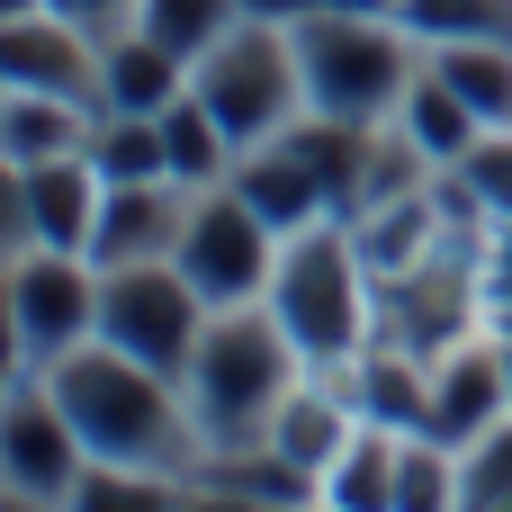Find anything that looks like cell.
<instances>
[{
	"instance_id": "cell-1",
	"label": "cell",
	"mask_w": 512,
	"mask_h": 512,
	"mask_svg": "<svg viewBox=\"0 0 512 512\" xmlns=\"http://www.w3.org/2000/svg\"><path fill=\"white\" fill-rule=\"evenodd\" d=\"M45 387H54V405L72 414V432L90 441V459H108V468H162V477H198V423H189V396H180V378H162V369H144L135 351H117V342H72L54 369H36Z\"/></svg>"
},
{
	"instance_id": "cell-2",
	"label": "cell",
	"mask_w": 512,
	"mask_h": 512,
	"mask_svg": "<svg viewBox=\"0 0 512 512\" xmlns=\"http://www.w3.org/2000/svg\"><path fill=\"white\" fill-rule=\"evenodd\" d=\"M297 378H306V351L288 342V324L270 306H216L180 369L198 450H261Z\"/></svg>"
},
{
	"instance_id": "cell-3",
	"label": "cell",
	"mask_w": 512,
	"mask_h": 512,
	"mask_svg": "<svg viewBox=\"0 0 512 512\" xmlns=\"http://www.w3.org/2000/svg\"><path fill=\"white\" fill-rule=\"evenodd\" d=\"M261 306L288 324V342L306 351V369H351L378 342V270H369L351 216H324V225L288 234Z\"/></svg>"
},
{
	"instance_id": "cell-4",
	"label": "cell",
	"mask_w": 512,
	"mask_h": 512,
	"mask_svg": "<svg viewBox=\"0 0 512 512\" xmlns=\"http://www.w3.org/2000/svg\"><path fill=\"white\" fill-rule=\"evenodd\" d=\"M288 27H297V63H306V99L324 117H351V126H396L405 90L432 63V45L405 18H378V9L306 0V9H288Z\"/></svg>"
},
{
	"instance_id": "cell-5",
	"label": "cell",
	"mask_w": 512,
	"mask_h": 512,
	"mask_svg": "<svg viewBox=\"0 0 512 512\" xmlns=\"http://www.w3.org/2000/svg\"><path fill=\"white\" fill-rule=\"evenodd\" d=\"M189 99L234 135V153L279 144L315 99H306V63H297V27L288 9H243L198 63H189Z\"/></svg>"
},
{
	"instance_id": "cell-6",
	"label": "cell",
	"mask_w": 512,
	"mask_h": 512,
	"mask_svg": "<svg viewBox=\"0 0 512 512\" xmlns=\"http://www.w3.org/2000/svg\"><path fill=\"white\" fill-rule=\"evenodd\" d=\"M90 486V441L72 432V414L54 405V387L36 369H9V405H0V504L9 512H81Z\"/></svg>"
},
{
	"instance_id": "cell-7",
	"label": "cell",
	"mask_w": 512,
	"mask_h": 512,
	"mask_svg": "<svg viewBox=\"0 0 512 512\" xmlns=\"http://www.w3.org/2000/svg\"><path fill=\"white\" fill-rule=\"evenodd\" d=\"M207 315H216V306L198 297V279H189L171 252H162V261H126V270H99V342L135 351V360L162 369V378L189 369Z\"/></svg>"
},
{
	"instance_id": "cell-8",
	"label": "cell",
	"mask_w": 512,
	"mask_h": 512,
	"mask_svg": "<svg viewBox=\"0 0 512 512\" xmlns=\"http://www.w3.org/2000/svg\"><path fill=\"white\" fill-rule=\"evenodd\" d=\"M99 333V261L90 252H9V369H54Z\"/></svg>"
},
{
	"instance_id": "cell-9",
	"label": "cell",
	"mask_w": 512,
	"mask_h": 512,
	"mask_svg": "<svg viewBox=\"0 0 512 512\" xmlns=\"http://www.w3.org/2000/svg\"><path fill=\"white\" fill-rule=\"evenodd\" d=\"M207 306H261L270 297V270H279V234L252 216V198L234 180L216 189H189V225H180V252H171Z\"/></svg>"
},
{
	"instance_id": "cell-10",
	"label": "cell",
	"mask_w": 512,
	"mask_h": 512,
	"mask_svg": "<svg viewBox=\"0 0 512 512\" xmlns=\"http://www.w3.org/2000/svg\"><path fill=\"white\" fill-rule=\"evenodd\" d=\"M108 207V180L90 153H54V162H9V252L45 243V252H90Z\"/></svg>"
},
{
	"instance_id": "cell-11",
	"label": "cell",
	"mask_w": 512,
	"mask_h": 512,
	"mask_svg": "<svg viewBox=\"0 0 512 512\" xmlns=\"http://www.w3.org/2000/svg\"><path fill=\"white\" fill-rule=\"evenodd\" d=\"M99 54L108 36H90L63 9H27L0 18V90H63V99H99Z\"/></svg>"
},
{
	"instance_id": "cell-12",
	"label": "cell",
	"mask_w": 512,
	"mask_h": 512,
	"mask_svg": "<svg viewBox=\"0 0 512 512\" xmlns=\"http://www.w3.org/2000/svg\"><path fill=\"white\" fill-rule=\"evenodd\" d=\"M180 225H189V180H108L90 261H99V270L162 261V252H180Z\"/></svg>"
},
{
	"instance_id": "cell-13",
	"label": "cell",
	"mask_w": 512,
	"mask_h": 512,
	"mask_svg": "<svg viewBox=\"0 0 512 512\" xmlns=\"http://www.w3.org/2000/svg\"><path fill=\"white\" fill-rule=\"evenodd\" d=\"M225 180L252 198V216H261L279 243H288V234H306V225H324V216H342V207H333V189H324V180H315L288 144H252Z\"/></svg>"
},
{
	"instance_id": "cell-14",
	"label": "cell",
	"mask_w": 512,
	"mask_h": 512,
	"mask_svg": "<svg viewBox=\"0 0 512 512\" xmlns=\"http://www.w3.org/2000/svg\"><path fill=\"white\" fill-rule=\"evenodd\" d=\"M99 99H63V90H0V162H54V153H90Z\"/></svg>"
},
{
	"instance_id": "cell-15",
	"label": "cell",
	"mask_w": 512,
	"mask_h": 512,
	"mask_svg": "<svg viewBox=\"0 0 512 512\" xmlns=\"http://www.w3.org/2000/svg\"><path fill=\"white\" fill-rule=\"evenodd\" d=\"M180 90H189V63H180L171 45H153L144 27H117V36H108V54H99V108L162 117Z\"/></svg>"
},
{
	"instance_id": "cell-16",
	"label": "cell",
	"mask_w": 512,
	"mask_h": 512,
	"mask_svg": "<svg viewBox=\"0 0 512 512\" xmlns=\"http://www.w3.org/2000/svg\"><path fill=\"white\" fill-rule=\"evenodd\" d=\"M396 126H405V135L423 144V162H441V171H459V162H468V153L486 144V117H477V108H468V99H459V90H450V81H441L432 63H423V81L405 90Z\"/></svg>"
},
{
	"instance_id": "cell-17",
	"label": "cell",
	"mask_w": 512,
	"mask_h": 512,
	"mask_svg": "<svg viewBox=\"0 0 512 512\" xmlns=\"http://www.w3.org/2000/svg\"><path fill=\"white\" fill-rule=\"evenodd\" d=\"M432 72L486 117V135H512V36H459V45H432Z\"/></svg>"
},
{
	"instance_id": "cell-18",
	"label": "cell",
	"mask_w": 512,
	"mask_h": 512,
	"mask_svg": "<svg viewBox=\"0 0 512 512\" xmlns=\"http://www.w3.org/2000/svg\"><path fill=\"white\" fill-rule=\"evenodd\" d=\"M396 450H405V432L360 423L342 441V459L324 468V504L333 512H396Z\"/></svg>"
},
{
	"instance_id": "cell-19",
	"label": "cell",
	"mask_w": 512,
	"mask_h": 512,
	"mask_svg": "<svg viewBox=\"0 0 512 512\" xmlns=\"http://www.w3.org/2000/svg\"><path fill=\"white\" fill-rule=\"evenodd\" d=\"M162 144H171V180H189V189H216V180L243 162V153H234V135H225V126L189 99V90L162 108Z\"/></svg>"
},
{
	"instance_id": "cell-20",
	"label": "cell",
	"mask_w": 512,
	"mask_h": 512,
	"mask_svg": "<svg viewBox=\"0 0 512 512\" xmlns=\"http://www.w3.org/2000/svg\"><path fill=\"white\" fill-rule=\"evenodd\" d=\"M90 162H99V180H171V144H162V117H135V108H99V126H90Z\"/></svg>"
},
{
	"instance_id": "cell-21",
	"label": "cell",
	"mask_w": 512,
	"mask_h": 512,
	"mask_svg": "<svg viewBox=\"0 0 512 512\" xmlns=\"http://www.w3.org/2000/svg\"><path fill=\"white\" fill-rule=\"evenodd\" d=\"M243 9H252V0H135V27H144L153 45H171L180 63H198Z\"/></svg>"
},
{
	"instance_id": "cell-22",
	"label": "cell",
	"mask_w": 512,
	"mask_h": 512,
	"mask_svg": "<svg viewBox=\"0 0 512 512\" xmlns=\"http://www.w3.org/2000/svg\"><path fill=\"white\" fill-rule=\"evenodd\" d=\"M459 504V450L441 432H405L396 450V512H450Z\"/></svg>"
},
{
	"instance_id": "cell-23",
	"label": "cell",
	"mask_w": 512,
	"mask_h": 512,
	"mask_svg": "<svg viewBox=\"0 0 512 512\" xmlns=\"http://www.w3.org/2000/svg\"><path fill=\"white\" fill-rule=\"evenodd\" d=\"M459 512H512V414L459 450Z\"/></svg>"
},
{
	"instance_id": "cell-24",
	"label": "cell",
	"mask_w": 512,
	"mask_h": 512,
	"mask_svg": "<svg viewBox=\"0 0 512 512\" xmlns=\"http://www.w3.org/2000/svg\"><path fill=\"white\" fill-rule=\"evenodd\" d=\"M423 45H459V36H512V0H405L396 9Z\"/></svg>"
},
{
	"instance_id": "cell-25",
	"label": "cell",
	"mask_w": 512,
	"mask_h": 512,
	"mask_svg": "<svg viewBox=\"0 0 512 512\" xmlns=\"http://www.w3.org/2000/svg\"><path fill=\"white\" fill-rule=\"evenodd\" d=\"M486 324L512 333V225H495V243H486Z\"/></svg>"
},
{
	"instance_id": "cell-26",
	"label": "cell",
	"mask_w": 512,
	"mask_h": 512,
	"mask_svg": "<svg viewBox=\"0 0 512 512\" xmlns=\"http://www.w3.org/2000/svg\"><path fill=\"white\" fill-rule=\"evenodd\" d=\"M45 9H63V18H81L90 36H117V27H135V0H45Z\"/></svg>"
},
{
	"instance_id": "cell-27",
	"label": "cell",
	"mask_w": 512,
	"mask_h": 512,
	"mask_svg": "<svg viewBox=\"0 0 512 512\" xmlns=\"http://www.w3.org/2000/svg\"><path fill=\"white\" fill-rule=\"evenodd\" d=\"M333 9H378V18H396L405 0H333Z\"/></svg>"
}]
</instances>
